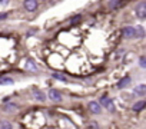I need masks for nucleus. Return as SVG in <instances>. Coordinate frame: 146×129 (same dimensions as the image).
<instances>
[{"label": "nucleus", "instance_id": "f257e3e1", "mask_svg": "<svg viewBox=\"0 0 146 129\" xmlns=\"http://www.w3.org/2000/svg\"><path fill=\"white\" fill-rule=\"evenodd\" d=\"M136 16H137L140 20L146 19V3H145V2H142V3L137 5V7H136Z\"/></svg>", "mask_w": 146, "mask_h": 129}, {"label": "nucleus", "instance_id": "f03ea898", "mask_svg": "<svg viewBox=\"0 0 146 129\" xmlns=\"http://www.w3.org/2000/svg\"><path fill=\"white\" fill-rule=\"evenodd\" d=\"M100 108L102 106H105L108 110H110V112H113L115 110V105H113V102H112V99H109V98H106V96H103L102 99H100Z\"/></svg>", "mask_w": 146, "mask_h": 129}, {"label": "nucleus", "instance_id": "7ed1b4c3", "mask_svg": "<svg viewBox=\"0 0 146 129\" xmlns=\"http://www.w3.org/2000/svg\"><path fill=\"white\" fill-rule=\"evenodd\" d=\"M122 33H123V36L127 37V39H132V37L136 36V30H135V27H132V26L123 27V29H122Z\"/></svg>", "mask_w": 146, "mask_h": 129}, {"label": "nucleus", "instance_id": "20e7f679", "mask_svg": "<svg viewBox=\"0 0 146 129\" xmlns=\"http://www.w3.org/2000/svg\"><path fill=\"white\" fill-rule=\"evenodd\" d=\"M49 99H52L53 102H60V100H62V95H60L59 90L50 89V90H49Z\"/></svg>", "mask_w": 146, "mask_h": 129}, {"label": "nucleus", "instance_id": "39448f33", "mask_svg": "<svg viewBox=\"0 0 146 129\" xmlns=\"http://www.w3.org/2000/svg\"><path fill=\"white\" fill-rule=\"evenodd\" d=\"M23 6L27 12H35L37 9V2H35V0H27V2L23 3Z\"/></svg>", "mask_w": 146, "mask_h": 129}, {"label": "nucleus", "instance_id": "423d86ee", "mask_svg": "<svg viewBox=\"0 0 146 129\" xmlns=\"http://www.w3.org/2000/svg\"><path fill=\"white\" fill-rule=\"evenodd\" d=\"M32 95H33V98H35V99H37V100H40V102L46 100V95H44V92H43V90L33 89V90H32Z\"/></svg>", "mask_w": 146, "mask_h": 129}, {"label": "nucleus", "instance_id": "0eeeda50", "mask_svg": "<svg viewBox=\"0 0 146 129\" xmlns=\"http://www.w3.org/2000/svg\"><path fill=\"white\" fill-rule=\"evenodd\" d=\"M89 110H90L92 113L98 115V113H100L102 108H100V105H99L98 102H89Z\"/></svg>", "mask_w": 146, "mask_h": 129}, {"label": "nucleus", "instance_id": "6e6552de", "mask_svg": "<svg viewBox=\"0 0 146 129\" xmlns=\"http://www.w3.org/2000/svg\"><path fill=\"white\" fill-rule=\"evenodd\" d=\"M145 105H146V102L145 100H139V102H136L135 105H133V110L135 112H140V110H143V108H145Z\"/></svg>", "mask_w": 146, "mask_h": 129}, {"label": "nucleus", "instance_id": "1a4fd4ad", "mask_svg": "<svg viewBox=\"0 0 146 129\" xmlns=\"http://www.w3.org/2000/svg\"><path fill=\"white\" fill-rule=\"evenodd\" d=\"M129 83H130V78H129V76H126L125 79L119 80V83H117V88H119V89H123V88H126Z\"/></svg>", "mask_w": 146, "mask_h": 129}, {"label": "nucleus", "instance_id": "9d476101", "mask_svg": "<svg viewBox=\"0 0 146 129\" xmlns=\"http://www.w3.org/2000/svg\"><path fill=\"white\" fill-rule=\"evenodd\" d=\"M0 85H13V79L9 76H0Z\"/></svg>", "mask_w": 146, "mask_h": 129}, {"label": "nucleus", "instance_id": "9b49d317", "mask_svg": "<svg viewBox=\"0 0 146 129\" xmlns=\"http://www.w3.org/2000/svg\"><path fill=\"white\" fill-rule=\"evenodd\" d=\"M135 93L139 95V96H143L146 93V86L145 85H139L137 88H135Z\"/></svg>", "mask_w": 146, "mask_h": 129}, {"label": "nucleus", "instance_id": "f8f14e48", "mask_svg": "<svg viewBox=\"0 0 146 129\" xmlns=\"http://www.w3.org/2000/svg\"><path fill=\"white\" fill-rule=\"evenodd\" d=\"M26 69H32V70H37V66H36V64H35V62L32 60V59H29L27 62H26Z\"/></svg>", "mask_w": 146, "mask_h": 129}, {"label": "nucleus", "instance_id": "ddd939ff", "mask_svg": "<svg viewBox=\"0 0 146 129\" xmlns=\"http://www.w3.org/2000/svg\"><path fill=\"white\" fill-rule=\"evenodd\" d=\"M0 129H13V125L10 122L2 120V122H0Z\"/></svg>", "mask_w": 146, "mask_h": 129}, {"label": "nucleus", "instance_id": "4468645a", "mask_svg": "<svg viewBox=\"0 0 146 129\" xmlns=\"http://www.w3.org/2000/svg\"><path fill=\"white\" fill-rule=\"evenodd\" d=\"M52 76H53V79H57V80H60V82H66V76L62 75V73H56V72H54Z\"/></svg>", "mask_w": 146, "mask_h": 129}, {"label": "nucleus", "instance_id": "2eb2a0df", "mask_svg": "<svg viewBox=\"0 0 146 129\" xmlns=\"http://www.w3.org/2000/svg\"><path fill=\"white\" fill-rule=\"evenodd\" d=\"M135 30H136V36H137V37H143L145 32H143V27H142V26H137V27H135Z\"/></svg>", "mask_w": 146, "mask_h": 129}, {"label": "nucleus", "instance_id": "dca6fc26", "mask_svg": "<svg viewBox=\"0 0 146 129\" xmlns=\"http://www.w3.org/2000/svg\"><path fill=\"white\" fill-rule=\"evenodd\" d=\"M122 5H123L122 2H109V6L112 9H119V6H122Z\"/></svg>", "mask_w": 146, "mask_h": 129}, {"label": "nucleus", "instance_id": "f3484780", "mask_svg": "<svg viewBox=\"0 0 146 129\" xmlns=\"http://www.w3.org/2000/svg\"><path fill=\"white\" fill-rule=\"evenodd\" d=\"M139 63H140V68H146V57L145 56H140Z\"/></svg>", "mask_w": 146, "mask_h": 129}, {"label": "nucleus", "instance_id": "a211bd4d", "mask_svg": "<svg viewBox=\"0 0 146 129\" xmlns=\"http://www.w3.org/2000/svg\"><path fill=\"white\" fill-rule=\"evenodd\" d=\"M6 17H7V13H0V20H3Z\"/></svg>", "mask_w": 146, "mask_h": 129}]
</instances>
